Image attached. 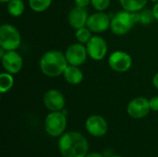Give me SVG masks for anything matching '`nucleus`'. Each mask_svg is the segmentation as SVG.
Wrapping results in <instances>:
<instances>
[{"instance_id": "obj_19", "label": "nucleus", "mask_w": 158, "mask_h": 157, "mask_svg": "<svg viewBox=\"0 0 158 157\" xmlns=\"http://www.w3.org/2000/svg\"><path fill=\"white\" fill-rule=\"evenodd\" d=\"M52 4V0H29V6L34 12H44Z\"/></svg>"}, {"instance_id": "obj_16", "label": "nucleus", "mask_w": 158, "mask_h": 157, "mask_svg": "<svg viewBox=\"0 0 158 157\" xmlns=\"http://www.w3.org/2000/svg\"><path fill=\"white\" fill-rule=\"evenodd\" d=\"M147 2L148 0H119L123 10L129 12H139L143 10L146 6Z\"/></svg>"}, {"instance_id": "obj_2", "label": "nucleus", "mask_w": 158, "mask_h": 157, "mask_svg": "<svg viewBox=\"0 0 158 157\" xmlns=\"http://www.w3.org/2000/svg\"><path fill=\"white\" fill-rule=\"evenodd\" d=\"M69 63L65 53L58 50L45 52L40 58L39 66L42 73L49 78H56L63 75Z\"/></svg>"}, {"instance_id": "obj_15", "label": "nucleus", "mask_w": 158, "mask_h": 157, "mask_svg": "<svg viewBox=\"0 0 158 157\" xmlns=\"http://www.w3.org/2000/svg\"><path fill=\"white\" fill-rule=\"evenodd\" d=\"M62 76L68 83L72 85H78L83 81L82 70L79 67L73 65H68Z\"/></svg>"}, {"instance_id": "obj_27", "label": "nucleus", "mask_w": 158, "mask_h": 157, "mask_svg": "<svg viewBox=\"0 0 158 157\" xmlns=\"http://www.w3.org/2000/svg\"><path fill=\"white\" fill-rule=\"evenodd\" d=\"M85 157H104V155L99 153H91V154H88Z\"/></svg>"}, {"instance_id": "obj_29", "label": "nucleus", "mask_w": 158, "mask_h": 157, "mask_svg": "<svg viewBox=\"0 0 158 157\" xmlns=\"http://www.w3.org/2000/svg\"><path fill=\"white\" fill-rule=\"evenodd\" d=\"M150 1L153 2V3H155V4H156V3H158V0H150Z\"/></svg>"}, {"instance_id": "obj_11", "label": "nucleus", "mask_w": 158, "mask_h": 157, "mask_svg": "<svg viewBox=\"0 0 158 157\" xmlns=\"http://www.w3.org/2000/svg\"><path fill=\"white\" fill-rule=\"evenodd\" d=\"M43 102L44 106L50 112L62 111L66 104L65 96L60 91L56 89L48 90L44 95Z\"/></svg>"}, {"instance_id": "obj_14", "label": "nucleus", "mask_w": 158, "mask_h": 157, "mask_svg": "<svg viewBox=\"0 0 158 157\" xmlns=\"http://www.w3.org/2000/svg\"><path fill=\"white\" fill-rule=\"evenodd\" d=\"M89 15L84 7L75 6L71 8L68 15V20L70 27L74 30H78L80 28L85 27L87 24Z\"/></svg>"}, {"instance_id": "obj_12", "label": "nucleus", "mask_w": 158, "mask_h": 157, "mask_svg": "<svg viewBox=\"0 0 158 157\" xmlns=\"http://www.w3.org/2000/svg\"><path fill=\"white\" fill-rule=\"evenodd\" d=\"M85 129L94 137H103L108 130V125L102 116L92 115L86 119Z\"/></svg>"}, {"instance_id": "obj_1", "label": "nucleus", "mask_w": 158, "mask_h": 157, "mask_svg": "<svg viewBox=\"0 0 158 157\" xmlns=\"http://www.w3.org/2000/svg\"><path fill=\"white\" fill-rule=\"evenodd\" d=\"M58 149L63 157H85L89 144L86 138L78 131H69L60 136Z\"/></svg>"}, {"instance_id": "obj_8", "label": "nucleus", "mask_w": 158, "mask_h": 157, "mask_svg": "<svg viewBox=\"0 0 158 157\" xmlns=\"http://www.w3.org/2000/svg\"><path fill=\"white\" fill-rule=\"evenodd\" d=\"M110 23L111 18L108 14L104 11H97L89 16L86 27L89 28L92 32L101 33L110 29Z\"/></svg>"}, {"instance_id": "obj_10", "label": "nucleus", "mask_w": 158, "mask_h": 157, "mask_svg": "<svg viewBox=\"0 0 158 157\" xmlns=\"http://www.w3.org/2000/svg\"><path fill=\"white\" fill-rule=\"evenodd\" d=\"M151 111L149 100L143 96L133 98L127 106V112L132 118L140 119L145 118Z\"/></svg>"}, {"instance_id": "obj_20", "label": "nucleus", "mask_w": 158, "mask_h": 157, "mask_svg": "<svg viewBox=\"0 0 158 157\" xmlns=\"http://www.w3.org/2000/svg\"><path fill=\"white\" fill-rule=\"evenodd\" d=\"M75 37H76L78 43H81L82 44H86L90 41V39L93 37V35H92V31H90V29L85 26V27H82V28L76 30Z\"/></svg>"}, {"instance_id": "obj_28", "label": "nucleus", "mask_w": 158, "mask_h": 157, "mask_svg": "<svg viewBox=\"0 0 158 157\" xmlns=\"http://www.w3.org/2000/svg\"><path fill=\"white\" fill-rule=\"evenodd\" d=\"M9 1H11V0H0V2H1V3H6V4H7Z\"/></svg>"}, {"instance_id": "obj_7", "label": "nucleus", "mask_w": 158, "mask_h": 157, "mask_svg": "<svg viewBox=\"0 0 158 157\" xmlns=\"http://www.w3.org/2000/svg\"><path fill=\"white\" fill-rule=\"evenodd\" d=\"M89 57L93 60L100 61L107 54L108 46L106 41L101 36H93L85 44Z\"/></svg>"}, {"instance_id": "obj_23", "label": "nucleus", "mask_w": 158, "mask_h": 157, "mask_svg": "<svg viewBox=\"0 0 158 157\" xmlns=\"http://www.w3.org/2000/svg\"><path fill=\"white\" fill-rule=\"evenodd\" d=\"M149 104L152 111L158 112V95L157 96H153L152 98L149 99Z\"/></svg>"}, {"instance_id": "obj_26", "label": "nucleus", "mask_w": 158, "mask_h": 157, "mask_svg": "<svg viewBox=\"0 0 158 157\" xmlns=\"http://www.w3.org/2000/svg\"><path fill=\"white\" fill-rule=\"evenodd\" d=\"M152 83H153L154 87H155L156 89H157L158 90V72L157 73H156V74L154 75V77H153V80H152Z\"/></svg>"}, {"instance_id": "obj_9", "label": "nucleus", "mask_w": 158, "mask_h": 157, "mask_svg": "<svg viewBox=\"0 0 158 157\" xmlns=\"http://www.w3.org/2000/svg\"><path fill=\"white\" fill-rule=\"evenodd\" d=\"M65 56L69 65L80 67L85 63L88 56V53L85 45L81 43H76L70 44L67 48Z\"/></svg>"}, {"instance_id": "obj_30", "label": "nucleus", "mask_w": 158, "mask_h": 157, "mask_svg": "<svg viewBox=\"0 0 158 157\" xmlns=\"http://www.w3.org/2000/svg\"><path fill=\"white\" fill-rule=\"evenodd\" d=\"M111 157H122V156H119V155H114V156H111Z\"/></svg>"}, {"instance_id": "obj_18", "label": "nucleus", "mask_w": 158, "mask_h": 157, "mask_svg": "<svg viewBox=\"0 0 158 157\" xmlns=\"http://www.w3.org/2000/svg\"><path fill=\"white\" fill-rule=\"evenodd\" d=\"M14 85V77L12 74L5 71L0 74V93H6L11 90Z\"/></svg>"}, {"instance_id": "obj_24", "label": "nucleus", "mask_w": 158, "mask_h": 157, "mask_svg": "<svg viewBox=\"0 0 158 157\" xmlns=\"http://www.w3.org/2000/svg\"><path fill=\"white\" fill-rule=\"evenodd\" d=\"M74 1H75L76 6L84 7V8H86L92 2V0H74Z\"/></svg>"}, {"instance_id": "obj_6", "label": "nucleus", "mask_w": 158, "mask_h": 157, "mask_svg": "<svg viewBox=\"0 0 158 157\" xmlns=\"http://www.w3.org/2000/svg\"><path fill=\"white\" fill-rule=\"evenodd\" d=\"M108 66L116 72H126L132 66L131 56L125 51H114L108 57Z\"/></svg>"}, {"instance_id": "obj_25", "label": "nucleus", "mask_w": 158, "mask_h": 157, "mask_svg": "<svg viewBox=\"0 0 158 157\" xmlns=\"http://www.w3.org/2000/svg\"><path fill=\"white\" fill-rule=\"evenodd\" d=\"M152 10H153V14H154V18H155V19L158 21V3H156V4L154 5V6H153Z\"/></svg>"}, {"instance_id": "obj_3", "label": "nucleus", "mask_w": 158, "mask_h": 157, "mask_svg": "<svg viewBox=\"0 0 158 157\" xmlns=\"http://www.w3.org/2000/svg\"><path fill=\"white\" fill-rule=\"evenodd\" d=\"M137 23H139L138 12H129L122 10L111 18L110 30L116 35H125Z\"/></svg>"}, {"instance_id": "obj_21", "label": "nucleus", "mask_w": 158, "mask_h": 157, "mask_svg": "<svg viewBox=\"0 0 158 157\" xmlns=\"http://www.w3.org/2000/svg\"><path fill=\"white\" fill-rule=\"evenodd\" d=\"M139 15V23L142 25H149L155 19L152 9H143L138 12Z\"/></svg>"}, {"instance_id": "obj_5", "label": "nucleus", "mask_w": 158, "mask_h": 157, "mask_svg": "<svg viewBox=\"0 0 158 157\" xmlns=\"http://www.w3.org/2000/svg\"><path fill=\"white\" fill-rule=\"evenodd\" d=\"M67 128V117L62 111L50 112L44 119V129L52 137L63 135Z\"/></svg>"}, {"instance_id": "obj_13", "label": "nucleus", "mask_w": 158, "mask_h": 157, "mask_svg": "<svg viewBox=\"0 0 158 157\" xmlns=\"http://www.w3.org/2000/svg\"><path fill=\"white\" fill-rule=\"evenodd\" d=\"M2 65L5 71L14 75L19 73L23 68V59L22 56L14 51H6L3 57H1Z\"/></svg>"}, {"instance_id": "obj_17", "label": "nucleus", "mask_w": 158, "mask_h": 157, "mask_svg": "<svg viewBox=\"0 0 158 157\" xmlns=\"http://www.w3.org/2000/svg\"><path fill=\"white\" fill-rule=\"evenodd\" d=\"M25 10V5L22 0H11L7 3V12L12 17H19Z\"/></svg>"}, {"instance_id": "obj_22", "label": "nucleus", "mask_w": 158, "mask_h": 157, "mask_svg": "<svg viewBox=\"0 0 158 157\" xmlns=\"http://www.w3.org/2000/svg\"><path fill=\"white\" fill-rule=\"evenodd\" d=\"M91 4L95 10L105 11L109 7L110 0H92Z\"/></svg>"}, {"instance_id": "obj_4", "label": "nucleus", "mask_w": 158, "mask_h": 157, "mask_svg": "<svg viewBox=\"0 0 158 157\" xmlns=\"http://www.w3.org/2000/svg\"><path fill=\"white\" fill-rule=\"evenodd\" d=\"M21 43L19 30L11 24H3L0 27V47L6 51L17 50Z\"/></svg>"}]
</instances>
